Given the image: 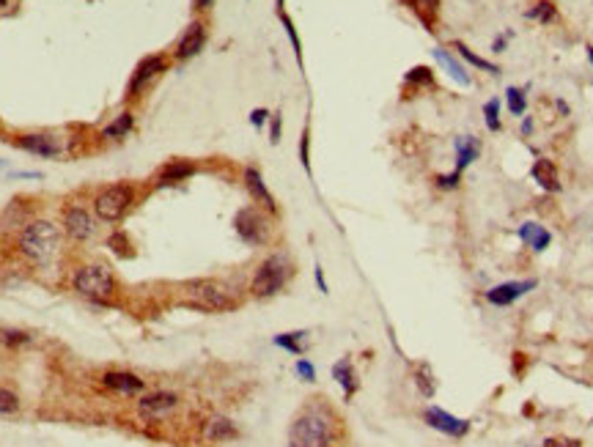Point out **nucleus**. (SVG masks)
I'll return each instance as SVG.
<instances>
[{
	"instance_id": "19",
	"label": "nucleus",
	"mask_w": 593,
	"mask_h": 447,
	"mask_svg": "<svg viewBox=\"0 0 593 447\" xmlns=\"http://www.w3.org/2000/svg\"><path fill=\"white\" fill-rule=\"evenodd\" d=\"M519 239L528 244L531 250H535V253H544L550 247V242H553V233L538 223H522L519 225Z\"/></svg>"
},
{
	"instance_id": "2",
	"label": "nucleus",
	"mask_w": 593,
	"mask_h": 447,
	"mask_svg": "<svg viewBox=\"0 0 593 447\" xmlns=\"http://www.w3.org/2000/svg\"><path fill=\"white\" fill-rule=\"evenodd\" d=\"M69 285H72V291H75L80 299L91 302V305H99V307L116 305V299H119V294H121V285H119L116 272H113L107 264H102V261L80 264L75 272H72Z\"/></svg>"
},
{
	"instance_id": "20",
	"label": "nucleus",
	"mask_w": 593,
	"mask_h": 447,
	"mask_svg": "<svg viewBox=\"0 0 593 447\" xmlns=\"http://www.w3.org/2000/svg\"><path fill=\"white\" fill-rule=\"evenodd\" d=\"M531 173H533V179L538 182L541 189H547V192H557V189H560V182H557V167H555L553 160L538 157V160L533 162Z\"/></svg>"
},
{
	"instance_id": "46",
	"label": "nucleus",
	"mask_w": 593,
	"mask_h": 447,
	"mask_svg": "<svg viewBox=\"0 0 593 447\" xmlns=\"http://www.w3.org/2000/svg\"><path fill=\"white\" fill-rule=\"evenodd\" d=\"M557 110H560L563 116H569V107H566V102H557Z\"/></svg>"
},
{
	"instance_id": "8",
	"label": "nucleus",
	"mask_w": 593,
	"mask_h": 447,
	"mask_svg": "<svg viewBox=\"0 0 593 447\" xmlns=\"http://www.w3.org/2000/svg\"><path fill=\"white\" fill-rule=\"evenodd\" d=\"M234 231L236 236L250 247H261L269 242V220H266L264 209L259 206H245L236 211L234 217Z\"/></svg>"
},
{
	"instance_id": "9",
	"label": "nucleus",
	"mask_w": 593,
	"mask_h": 447,
	"mask_svg": "<svg viewBox=\"0 0 593 447\" xmlns=\"http://www.w3.org/2000/svg\"><path fill=\"white\" fill-rule=\"evenodd\" d=\"M179 395L170 392V390H154V392H146L138 398V414L143 423H163L168 420L176 409H179Z\"/></svg>"
},
{
	"instance_id": "48",
	"label": "nucleus",
	"mask_w": 593,
	"mask_h": 447,
	"mask_svg": "<svg viewBox=\"0 0 593 447\" xmlns=\"http://www.w3.org/2000/svg\"><path fill=\"white\" fill-rule=\"evenodd\" d=\"M3 6H9V0H0V9H3Z\"/></svg>"
},
{
	"instance_id": "40",
	"label": "nucleus",
	"mask_w": 593,
	"mask_h": 447,
	"mask_svg": "<svg viewBox=\"0 0 593 447\" xmlns=\"http://www.w3.org/2000/svg\"><path fill=\"white\" fill-rule=\"evenodd\" d=\"M544 447H582V445H580L577 439H563V436H560V439H547Z\"/></svg>"
},
{
	"instance_id": "16",
	"label": "nucleus",
	"mask_w": 593,
	"mask_h": 447,
	"mask_svg": "<svg viewBox=\"0 0 593 447\" xmlns=\"http://www.w3.org/2000/svg\"><path fill=\"white\" fill-rule=\"evenodd\" d=\"M245 187H247V192H250V198L259 204V209H264L269 214H278V204H275L272 192L266 189L264 176H261L256 167H245Z\"/></svg>"
},
{
	"instance_id": "14",
	"label": "nucleus",
	"mask_w": 593,
	"mask_h": 447,
	"mask_svg": "<svg viewBox=\"0 0 593 447\" xmlns=\"http://www.w3.org/2000/svg\"><path fill=\"white\" fill-rule=\"evenodd\" d=\"M201 436H204L206 442H212V445H225V442L239 439V428H236L234 420H228L223 414H212V417H206L204 428H201Z\"/></svg>"
},
{
	"instance_id": "6",
	"label": "nucleus",
	"mask_w": 593,
	"mask_h": 447,
	"mask_svg": "<svg viewBox=\"0 0 593 447\" xmlns=\"http://www.w3.org/2000/svg\"><path fill=\"white\" fill-rule=\"evenodd\" d=\"M294 275V264L286 253H272L259 264L253 280H250V297L256 299H269L275 294H281L286 283Z\"/></svg>"
},
{
	"instance_id": "7",
	"label": "nucleus",
	"mask_w": 593,
	"mask_h": 447,
	"mask_svg": "<svg viewBox=\"0 0 593 447\" xmlns=\"http://www.w3.org/2000/svg\"><path fill=\"white\" fill-rule=\"evenodd\" d=\"M99 220L91 209H85L82 204H66L61 211V231L69 242L75 244H85L91 242L99 231Z\"/></svg>"
},
{
	"instance_id": "27",
	"label": "nucleus",
	"mask_w": 593,
	"mask_h": 447,
	"mask_svg": "<svg viewBox=\"0 0 593 447\" xmlns=\"http://www.w3.org/2000/svg\"><path fill=\"white\" fill-rule=\"evenodd\" d=\"M453 47H456V50H459V55H462L467 63H472L475 69H486V72H491V74H500V69H497L494 63H489L486 58H481V55H475L470 47H464V44H459V41H456Z\"/></svg>"
},
{
	"instance_id": "36",
	"label": "nucleus",
	"mask_w": 593,
	"mask_h": 447,
	"mask_svg": "<svg viewBox=\"0 0 593 447\" xmlns=\"http://www.w3.org/2000/svg\"><path fill=\"white\" fill-rule=\"evenodd\" d=\"M297 373L303 376V382H316V368L310 365L308 360H300V363H297Z\"/></svg>"
},
{
	"instance_id": "17",
	"label": "nucleus",
	"mask_w": 593,
	"mask_h": 447,
	"mask_svg": "<svg viewBox=\"0 0 593 447\" xmlns=\"http://www.w3.org/2000/svg\"><path fill=\"white\" fill-rule=\"evenodd\" d=\"M204 44H206L204 22H192V25L185 31V36L179 39V44H176L173 58H176V61H190L192 55H198V53L204 50Z\"/></svg>"
},
{
	"instance_id": "37",
	"label": "nucleus",
	"mask_w": 593,
	"mask_h": 447,
	"mask_svg": "<svg viewBox=\"0 0 593 447\" xmlns=\"http://www.w3.org/2000/svg\"><path fill=\"white\" fill-rule=\"evenodd\" d=\"M269 118H272V116H269V110H264V107H256V110L250 113V123H253L256 129H261Z\"/></svg>"
},
{
	"instance_id": "31",
	"label": "nucleus",
	"mask_w": 593,
	"mask_h": 447,
	"mask_svg": "<svg viewBox=\"0 0 593 447\" xmlns=\"http://www.w3.org/2000/svg\"><path fill=\"white\" fill-rule=\"evenodd\" d=\"M20 412V398L9 387H0V414H14Z\"/></svg>"
},
{
	"instance_id": "42",
	"label": "nucleus",
	"mask_w": 593,
	"mask_h": 447,
	"mask_svg": "<svg viewBox=\"0 0 593 447\" xmlns=\"http://www.w3.org/2000/svg\"><path fill=\"white\" fill-rule=\"evenodd\" d=\"M316 285L322 294H327V283H325V275H322V266H316Z\"/></svg>"
},
{
	"instance_id": "29",
	"label": "nucleus",
	"mask_w": 593,
	"mask_h": 447,
	"mask_svg": "<svg viewBox=\"0 0 593 447\" xmlns=\"http://www.w3.org/2000/svg\"><path fill=\"white\" fill-rule=\"evenodd\" d=\"M506 99H508L511 116H525L528 99H525V91H522V88H508V91H506Z\"/></svg>"
},
{
	"instance_id": "21",
	"label": "nucleus",
	"mask_w": 593,
	"mask_h": 447,
	"mask_svg": "<svg viewBox=\"0 0 593 447\" xmlns=\"http://www.w3.org/2000/svg\"><path fill=\"white\" fill-rule=\"evenodd\" d=\"M332 379L344 387V395H347V398L354 395V390H357V376H354V368H352V360H349V357L338 360V363L332 365Z\"/></svg>"
},
{
	"instance_id": "35",
	"label": "nucleus",
	"mask_w": 593,
	"mask_h": 447,
	"mask_svg": "<svg viewBox=\"0 0 593 447\" xmlns=\"http://www.w3.org/2000/svg\"><path fill=\"white\" fill-rule=\"evenodd\" d=\"M459 179H462L459 170H453L448 176H437V187H440V189H456V187H459Z\"/></svg>"
},
{
	"instance_id": "22",
	"label": "nucleus",
	"mask_w": 593,
	"mask_h": 447,
	"mask_svg": "<svg viewBox=\"0 0 593 447\" xmlns=\"http://www.w3.org/2000/svg\"><path fill=\"white\" fill-rule=\"evenodd\" d=\"M478 151H481V145H478V140H475L472 135H464V138H459V140H456V170L462 173L467 165L475 162Z\"/></svg>"
},
{
	"instance_id": "34",
	"label": "nucleus",
	"mask_w": 593,
	"mask_h": 447,
	"mask_svg": "<svg viewBox=\"0 0 593 447\" xmlns=\"http://www.w3.org/2000/svg\"><path fill=\"white\" fill-rule=\"evenodd\" d=\"M407 82H418V85H431L434 77H431V69L429 66H415L407 72Z\"/></svg>"
},
{
	"instance_id": "23",
	"label": "nucleus",
	"mask_w": 593,
	"mask_h": 447,
	"mask_svg": "<svg viewBox=\"0 0 593 447\" xmlns=\"http://www.w3.org/2000/svg\"><path fill=\"white\" fill-rule=\"evenodd\" d=\"M132 126H135V116L132 113H121V116H116L113 121L104 126L102 138L104 140H124L132 132Z\"/></svg>"
},
{
	"instance_id": "43",
	"label": "nucleus",
	"mask_w": 593,
	"mask_h": 447,
	"mask_svg": "<svg viewBox=\"0 0 593 447\" xmlns=\"http://www.w3.org/2000/svg\"><path fill=\"white\" fill-rule=\"evenodd\" d=\"M491 50H494V53H503V50H506V36H497L494 44H491Z\"/></svg>"
},
{
	"instance_id": "12",
	"label": "nucleus",
	"mask_w": 593,
	"mask_h": 447,
	"mask_svg": "<svg viewBox=\"0 0 593 447\" xmlns=\"http://www.w3.org/2000/svg\"><path fill=\"white\" fill-rule=\"evenodd\" d=\"M423 420H426V426L429 428L442 431L445 436H453V439H462V436L470 434V423H467V420H459V417H453V414H448L445 409H440V407L426 409V412H423Z\"/></svg>"
},
{
	"instance_id": "11",
	"label": "nucleus",
	"mask_w": 593,
	"mask_h": 447,
	"mask_svg": "<svg viewBox=\"0 0 593 447\" xmlns=\"http://www.w3.org/2000/svg\"><path fill=\"white\" fill-rule=\"evenodd\" d=\"M99 385L113 392V395H124V398H135L146 390V379H141L132 370H104L99 376Z\"/></svg>"
},
{
	"instance_id": "10",
	"label": "nucleus",
	"mask_w": 593,
	"mask_h": 447,
	"mask_svg": "<svg viewBox=\"0 0 593 447\" xmlns=\"http://www.w3.org/2000/svg\"><path fill=\"white\" fill-rule=\"evenodd\" d=\"M14 145H20L22 151H28V154L53 160V157H61L63 154L66 140L61 135H53V132H28V135H17Z\"/></svg>"
},
{
	"instance_id": "32",
	"label": "nucleus",
	"mask_w": 593,
	"mask_h": 447,
	"mask_svg": "<svg viewBox=\"0 0 593 447\" xmlns=\"http://www.w3.org/2000/svg\"><path fill=\"white\" fill-rule=\"evenodd\" d=\"M484 121L491 132H500V99H489L484 104Z\"/></svg>"
},
{
	"instance_id": "3",
	"label": "nucleus",
	"mask_w": 593,
	"mask_h": 447,
	"mask_svg": "<svg viewBox=\"0 0 593 447\" xmlns=\"http://www.w3.org/2000/svg\"><path fill=\"white\" fill-rule=\"evenodd\" d=\"M63 231L53 220H28L17 233V250L33 266L53 264L61 253Z\"/></svg>"
},
{
	"instance_id": "24",
	"label": "nucleus",
	"mask_w": 593,
	"mask_h": 447,
	"mask_svg": "<svg viewBox=\"0 0 593 447\" xmlns=\"http://www.w3.org/2000/svg\"><path fill=\"white\" fill-rule=\"evenodd\" d=\"M275 346H281V348H286V351H291V354H305L308 348V332L305 329H297V332H283V335H275V341H272Z\"/></svg>"
},
{
	"instance_id": "15",
	"label": "nucleus",
	"mask_w": 593,
	"mask_h": 447,
	"mask_svg": "<svg viewBox=\"0 0 593 447\" xmlns=\"http://www.w3.org/2000/svg\"><path fill=\"white\" fill-rule=\"evenodd\" d=\"M535 285H538L535 280H511V283H500L486 291V302H491V305H497V307H508V305H513L519 297H525L528 291H533Z\"/></svg>"
},
{
	"instance_id": "1",
	"label": "nucleus",
	"mask_w": 593,
	"mask_h": 447,
	"mask_svg": "<svg viewBox=\"0 0 593 447\" xmlns=\"http://www.w3.org/2000/svg\"><path fill=\"white\" fill-rule=\"evenodd\" d=\"M338 417L327 404L305 407L288 428V447H335Z\"/></svg>"
},
{
	"instance_id": "30",
	"label": "nucleus",
	"mask_w": 593,
	"mask_h": 447,
	"mask_svg": "<svg viewBox=\"0 0 593 447\" xmlns=\"http://www.w3.org/2000/svg\"><path fill=\"white\" fill-rule=\"evenodd\" d=\"M525 17H528V20H538V22H544V25H547V22L555 20V6L550 3V0H541V3H535V6H533Z\"/></svg>"
},
{
	"instance_id": "26",
	"label": "nucleus",
	"mask_w": 593,
	"mask_h": 447,
	"mask_svg": "<svg viewBox=\"0 0 593 447\" xmlns=\"http://www.w3.org/2000/svg\"><path fill=\"white\" fill-rule=\"evenodd\" d=\"M407 3L415 9V14L423 20V25L431 28V20H434L437 11H440V0H407Z\"/></svg>"
},
{
	"instance_id": "5",
	"label": "nucleus",
	"mask_w": 593,
	"mask_h": 447,
	"mask_svg": "<svg viewBox=\"0 0 593 447\" xmlns=\"http://www.w3.org/2000/svg\"><path fill=\"white\" fill-rule=\"evenodd\" d=\"M138 204V189L135 184L119 182V184H107L102 187L94 201H91V211L97 214V220L104 225H119L121 220H126V214L135 209Z\"/></svg>"
},
{
	"instance_id": "33",
	"label": "nucleus",
	"mask_w": 593,
	"mask_h": 447,
	"mask_svg": "<svg viewBox=\"0 0 593 447\" xmlns=\"http://www.w3.org/2000/svg\"><path fill=\"white\" fill-rule=\"evenodd\" d=\"M0 341H3L6 346H11V348H14V346L31 343L33 338H31L28 332H22V329H3V332H0Z\"/></svg>"
},
{
	"instance_id": "13",
	"label": "nucleus",
	"mask_w": 593,
	"mask_h": 447,
	"mask_svg": "<svg viewBox=\"0 0 593 447\" xmlns=\"http://www.w3.org/2000/svg\"><path fill=\"white\" fill-rule=\"evenodd\" d=\"M165 72V55H148L143 61L138 63V69L132 72V80H129V88H126V96H141L148 82L154 80L157 74Z\"/></svg>"
},
{
	"instance_id": "4",
	"label": "nucleus",
	"mask_w": 593,
	"mask_h": 447,
	"mask_svg": "<svg viewBox=\"0 0 593 447\" xmlns=\"http://www.w3.org/2000/svg\"><path fill=\"white\" fill-rule=\"evenodd\" d=\"M179 297L182 305L192 307V310H206V313H231L239 307L236 294L220 280L212 277H201V280H187L179 285Z\"/></svg>"
},
{
	"instance_id": "41",
	"label": "nucleus",
	"mask_w": 593,
	"mask_h": 447,
	"mask_svg": "<svg viewBox=\"0 0 593 447\" xmlns=\"http://www.w3.org/2000/svg\"><path fill=\"white\" fill-rule=\"evenodd\" d=\"M300 157H303L305 170H310V162H308V135H303V143H300Z\"/></svg>"
},
{
	"instance_id": "28",
	"label": "nucleus",
	"mask_w": 593,
	"mask_h": 447,
	"mask_svg": "<svg viewBox=\"0 0 593 447\" xmlns=\"http://www.w3.org/2000/svg\"><path fill=\"white\" fill-rule=\"evenodd\" d=\"M415 382H418V387H420V395H426V398H431V395H434V390H437V382H434V376H431V368L429 365H420L418 370H415Z\"/></svg>"
},
{
	"instance_id": "38",
	"label": "nucleus",
	"mask_w": 593,
	"mask_h": 447,
	"mask_svg": "<svg viewBox=\"0 0 593 447\" xmlns=\"http://www.w3.org/2000/svg\"><path fill=\"white\" fill-rule=\"evenodd\" d=\"M281 129H283L281 116H272V126H269V143H272V145H275V143H281Z\"/></svg>"
},
{
	"instance_id": "44",
	"label": "nucleus",
	"mask_w": 593,
	"mask_h": 447,
	"mask_svg": "<svg viewBox=\"0 0 593 447\" xmlns=\"http://www.w3.org/2000/svg\"><path fill=\"white\" fill-rule=\"evenodd\" d=\"M192 3H195V9H201V11H204V9H212V3H214V0H192Z\"/></svg>"
},
{
	"instance_id": "47",
	"label": "nucleus",
	"mask_w": 593,
	"mask_h": 447,
	"mask_svg": "<svg viewBox=\"0 0 593 447\" xmlns=\"http://www.w3.org/2000/svg\"><path fill=\"white\" fill-rule=\"evenodd\" d=\"M588 58H591V63H593V44H588Z\"/></svg>"
},
{
	"instance_id": "25",
	"label": "nucleus",
	"mask_w": 593,
	"mask_h": 447,
	"mask_svg": "<svg viewBox=\"0 0 593 447\" xmlns=\"http://www.w3.org/2000/svg\"><path fill=\"white\" fill-rule=\"evenodd\" d=\"M434 58H437V61H440L442 66H445V69H448V74H450V77H453L456 82H462V85H470V82H472V80H470V74H467V69H464L462 63L456 61V58H450L448 50L437 47V50H434Z\"/></svg>"
},
{
	"instance_id": "39",
	"label": "nucleus",
	"mask_w": 593,
	"mask_h": 447,
	"mask_svg": "<svg viewBox=\"0 0 593 447\" xmlns=\"http://www.w3.org/2000/svg\"><path fill=\"white\" fill-rule=\"evenodd\" d=\"M283 25H286L288 39H291V44H294V53H297V58H300V39H297V31H294V25H291L288 17H283Z\"/></svg>"
},
{
	"instance_id": "45",
	"label": "nucleus",
	"mask_w": 593,
	"mask_h": 447,
	"mask_svg": "<svg viewBox=\"0 0 593 447\" xmlns=\"http://www.w3.org/2000/svg\"><path fill=\"white\" fill-rule=\"evenodd\" d=\"M533 132V121L531 118H525V121H522V135H531Z\"/></svg>"
},
{
	"instance_id": "18",
	"label": "nucleus",
	"mask_w": 593,
	"mask_h": 447,
	"mask_svg": "<svg viewBox=\"0 0 593 447\" xmlns=\"http://www.w3.org/2000/svg\"><path fill=\"white\" fill-rule=\"evenodd\" d=\"M195 170H198V167H195V162H190V160H170V162H165L163 167L157 170L154 184H157V187L179 184V182H185V179H190Z\"/></svg>"
}]
</instances>
